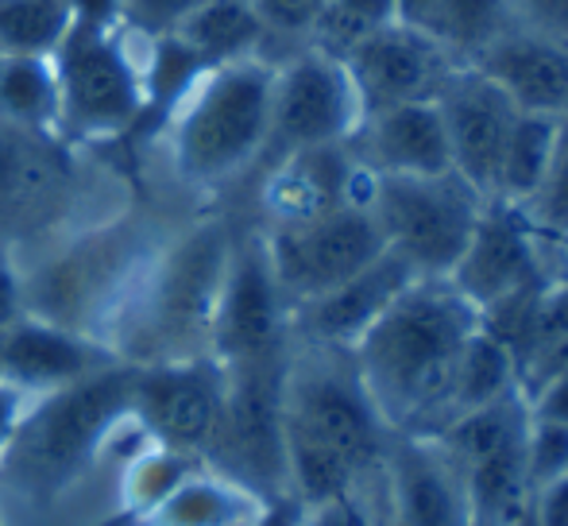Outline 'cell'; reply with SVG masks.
<instances>
[{"label": "cell", "instance_id": "1", "mask_svg": "<svg viewBox=\"0 0 568 526\" xmlns=\"http://www.w3.org/2000/svg\"><path fill=\"white\" fill-rule=\"evenodd\" d=\"M479 310L449 279H414L356 341L352 364L390 434H442L453 418V380Z\"/></svg>", "mask_w": 568, "mask_h": 526}, {"label": "cell", "instance_id": "35", "mask_svg": "<svg viewBox=\"0 0 568 526\" xmlns=\"http://www.w3.org/2000/svg\"><path fill=\"white\" fill-rule=\"evenodd\" d=\"M267 39H278L294 51H310L317 36V23L329 12V0H252Z\"/></svg>", "mask_w": 568, "mask_h": 526}, {"label": "cell", "instance_id": "24", "mask_svg": "<svg viewBox=\"0 0 568 526\" xmlns=\"http://www.w3.org/2000/svg\"><path fill=\"white\" fill-rule=\"evenodd\" d=\"M395 20L437 39L456 62H476L515 28L507 0H395Z\"/></svg>", "mask_w": 568, "mask_h": 526}, {"label": "cell", "instance_id": "20", "mask_svg": "<svg viewBox=\"0 0 568 526\" xmlns=\"http://www.w3.org/2000/svg\"><path fill=\"white\" fill-rule=\"evenodd\" d=\"M372 174L356 163L348 143L294 151V155L271 163L267 186H263V210L271 225H291L317 213H329L348 202H367Z\"/></svg>", "mask_w": 568, "mask_h": 526}, {"label": "cell", "instance_id": "6", "mask_svg": "<svg viewBox=\"0 0 568 526\" xmlns=\"http://www.w3.org/2000/svg\"><path fill=\"white\" fill-rule=\"evenodd\" d=\"M367 210L379 221L387 249L410 263L414 275L449 279L487 202L456 171L372 174Z\"/></svg>", "mask_w": 568, "mask_h": 526}, {"label": "cell", "instance_id": "26", "mask_svg": "<svg viewBox=\"0 0 568 526\" xmlns=\"http://www.w3.org/2000/svg\"><path fill=\"white\" fill-rule=\"evenodd\" d=\"M51 135L16 129L0 117V225L39 205L59 182Z\"/></svg>", "mask_w": 568, "mask_h": 526}, {"label": "cell", "instance_id": "3", "mask_svg": "<svg viewBox=\"0 0 568 526\" xmlns=\"http://www.w3.org/2000/svg\"><path fill=\"white\" fill-rule=\"evenodd\" d=\"M135 364H109L93 376L28 398L8 449L0 453V488L23 504H51L116 442L132 418Z\"/></svg>", "mask_w": 568, "mask_h": 526}, {"label": "cell", "instance_id": "12", "mask_svg": "<svg viewBox=\"0 0 568 526\" xmlns=\"http://www.w3.org/2000/svg\"><path fill=\"white\" fill-rule=\"evenodd\" d=\"M132 236L98 233L82 244L67 249L59 260L39 267L31 283H23V306L28 314L67 325L85 337H98L101 314L116 317L120 302L128 299L132 283L140 279Z\"/></svg>", "mask_w": 568, "mask_h": 526}, {"label": "cell", "instance_id": "38", "mask_svg": "<svg viewBox=\"0 0 568 526\" xmlns=\"http://www.w3.org/2000/svg\"><path fill=\"white\" fill-rule=\"evenodd\" d=\"M205 0H120V28L132 36H171Z\"/></svg>", "mask_w": 568, "mask_h": 526}, {"label": "cell", "instance_id": "23", "mask_svg": "<svg viewBox=\"0 0 568 526\" xmlns=\"http://www.w3.org/2000/svg\"><path fill=\"white\" fill-rule=\"evenodd\" d=\"M267 499L213 465H194L159 507L143 515V526H263Z\"/></svg>", "mask_w": 568, "mask_h": 526}, {"label": "cell", "instance_id": "34", "mask_svg": "<svg viewBox=\"0 0 568 526\" xmlns=\"http://www.w3.org/2000/svg\"><path fill=\"white\" fill-rule=\"evenodd\" d=\"M387 20H395V0H329V12L317 23V36L310 43V51L344 59L359 36H367V31Z\"/></svg>", "mask_w": 568, "mask_h": 526}, {"label": "cell", "instance_id": "31", "mask_svg": "<svg viewBox=\"0 0 568 526\" xmlns=\"http://www.w3.org/2000/svg\"><path fill=\"white\" fill-rule=\"evenodd\" d=\"M70 23V0H0V54L51 59Z\"/></svg>", "mask_w": 568, "mask_h": 526}, {"label": "cell", "instance_id": "32", "mask_svg": "<svg viewBox=\"0 0 568 526\" xmlns=\"http://www.w3.org/2000/svg\"><path fill=\"white\" fill-rule=\"evenodd\" d=\"M194 465H205V461L182 457V453L159 449V445L148 442V449L124 468V504L143 519L151 507H159L166 496H171L174 484H179Z\"/></svg>", "mask_w": 568, "mask_h": 526}, {"label": "cell", "instance_id": "4", "mask_svg": "<svg viewBox=\"0 0 568 526\" xmlns=\"http://www.w3.org/2000/svg\"><path fill=\"white\" fill-rule=\"evenodd\" d=\"M232 241L236 236L217 221L197 225L151 263V271L135 279L113 317V353L120 361L148 368V364L210 356L213 314H217Z\"/></svg>", "mask_w": 568, "mask_h": 526}, {"label": "cell", "instance_id": "42", "mask_svg": "<svg viewBox=\"0 0 568 526\" xmlns=\"http://www.w3.org/2000/svg\"><path fill=\"white\" fill-rule=\"evenodd\" d=\"M526 403H530L534 418H549V422L568 426V376L546 380V384L534 387V392L526 395Z\"/></svg>", "mask_w": 568, "mask_h": 526}, {"label": "cell", "instance_id": "9", "mask_svg": "<svg viewBox=\"0 0 568 526\" xmlns=\"http://www.w3.org/2000/svg\"><path fill=\"white\" fill-rule=\"evenodd\" d=\"M260 236L291 310L341 286L344 279H352L387 252L379 221L367 210V202L337 205V210L291 221V225H267Z\"/></svg>", "mask_w": 568, "mask_h": 526}, {"label": "cell", "instance_id": "18", "mask_svg": "<svg viewBox=\"0 0 568 526\" xmlns=\"http://www.w3.org/2000/svg\"><path fill=\"white\" fill-rule=\"evenodd\" d=\"M116 361L120 356L105 341L85 337V333H74L36 314H23L0 337V384L20 392L23 398L51 395Z\"/></svg>", "mask_w": 568, "mask_h": 526}, {"label": "cell", "instance_id": "33", "mask_svg": "<svg viewBox=\"0 0 568 526\" xmlns=\"http://www.w3.org/2000/svg\"><path fill=\"white\" fill-rule=\"evenodd\" d=\"M523 218L557 249H568V117L557 129V148L541 190L523 205Z\"/></svg>", "mask_w": 568, "mask_h": 526}, {"label": "cell", "instance_id": "36", "mask_svg": "<svg viewBox=\"0 0 568 526\" xmlns=\"http://www.w3.org/2000/svg\"><path fill=\"white\" fill-rule=\"evenodd\" d=\"M294 526H383L379 515V481L367 488H348L337 496L314 499V504H294Z\"/></svg>", "mask_w": 568, "mask_h": 526}, {"label": "cell", "instance_id": "28", "mask_svg": "<svg viewBox=\"0 0 568 526\" xmlns=\"http://www.w3.org/2000/svg\"><path fill=\"white\" fill-rule=\"evenodd\" d=\"M523 392V376H518V361L484 322L476 325L468 341L460 348L456 361V380H453V418L468 414L476 406L499 403V398ZM449 418V422H453Z\"/></svg>", "mask_w": 568, "mask_h": 526}, {"label": "cell", "instance_id": "7", "mask_svg": "<svg viewBox=\"0 0 568 526\" xmlns=\"http://www.w3.org/2000/svg\"><path fill=\"white\" fill-rule=\"evenodd\" d=\"M59 78V135L109 140L143 117V74L124 28H70L51 54Z\"/></svg>", "mask_w": 568, "mask_h": 526}, {"label": "cell", "instance_id": "13", "mask_svg": "<svg viewBox=\"0 0 568 526\" xmlns=\"http://www.w3.org/2000/svg\"><path fill=\"white\" fill-rule=\"evenodd\" d=\"M291 348V306L275 283L263 236H236L217 314H213L210 356L221 364H244Z\"/></svg>", "mask_w": 568, "mask_h": 526}, {"label": "cell", "instance_id": "19", "mask_svg": "<svg viewBox=\"0 0 568 526\" xmlns=\"http://www.w3.org/2000/svg\"><path fill=\"white\" fill-rule=\"evenodd\" d=\"M414 267L398 252H383L364 271L344 279L341 286L317 294V299L302 302L291 310V337L306 341V345L344 348L352 353L356 341L387 314V306L414 283Z\"/></svg>", "mask_w": 568, "mask_h": 526}, {"label": "cell", "instance_id": "44", "mask_svg": "<svg viewBox=\"0 0 568 526\" xmlns=\"http://www.w3.org/2000/svg\"><path fill=\"white\" fill-rule=\"evenodd\" d=\"M23 406H28V398L20 392H12V387L0 384V453L8 449V442H12L16 426H20V414Z\"/></svg>", "mask_w": 568, "mask_h": 526}, {"label": "cell", "instance_id": "43", "mask_svg": "<svg viewBox=\"0 0 568 526\" xmlns=\"http://www.w3.org/2000/svg\"><path fill=\"white\" fill-rule=\"evenodd\" d=\"M70 28H120V0H70Z\"/></svg>", "mask_w": 568, "mask_h": 526}, {"label": "cell", "instance_id": "30", "mask_svg": "<svg viewBox=\"0 0 568 526\" xmlns=\"http://www.w3.org/2000/svg\"><path fill=\"white\" fill-rule=\"evenodd\" d=\"M205 62L190 51V43L182 36H155L151 39L148 62H140L143 74V117L163 113L171 121V113L179 109V101L194 90V82L205 74ZM140 117V121H143Z\"/></svg>", "mask_w": 568, "mask_h": 526}, {"label": "cell", "instance_id": "40", "mask_svg": "<svg viewBox=\"0 0 568 526\" xmlns=\"http://www.w3.org/2000/svg\"><path fill=\"white\" fill-rule=\"evenodd\" d=\"M526 512L534 526H568V476L534 492Z\"/></svg>", "mask_w": 568, "mask_h": 526}, {"label": "cell", "instance_id": "25", "mask_svg": "<svg viewBox=\"0 0 568 526\" xmlns=\"http://www.w3.org/2000/svg\"><path fill=\"white\" fill-rule=\"evenodd\" d=\"M174 36L186 39L190 51L210 70L240 59H271L263 51L271 39L255 16L252 0H205Z\"/></svg>", "mask_w": 568, "mask_h": 526}, {"label": "cell", "instance_id": "17", "mask_svg": "<svg viewBox=\"0 0 568 526\" xmlns=\"http://www.w3.org/2000/svg\"><path fill=\"white\" fill-rule=\"evenodd\" d=\"M341 62L356 85L364 117L390 105H406V101H434L445 78L460 67L437 39L398 20H387L359 36Z\"/></svg>", "mask_w": 568, "mask_h": 526}, {"label": "cell", "instance_id": "21", "mask_svg": "<svg viewBox=\"0 0 568 526\" xmlns=\"http://www.w3.org/2000/svg\"><path fill=\"white\" fill-rule=\"evenodd\" d=\"M348 151L367 174H445L453 171L449 135L437 101H406L367 113Z\"/></svg>", "mask_w": 568, "mask_h": 526}, {"label": "cell", "instance_id": "10", "mask_svg": "<svg viewBox=\"0 0 568 526\" xmlns=\"http://www.w3.org/2000/svg\"><path fill=\"white\" fill-rule=\"evenodd\" d=\"M364 121L356 85L341 59L322 51H294L275 62V98H271V135L263 163L294 151L348 143Z\"/></svg>", "mask_w": 568, "mask_h": 526}, {"label": "cell", "instance_id": "2", "mask_svg": "<svg viewBox=\"0 0 568 526\" xmlns=\"http://www.w3.org/2000/svg\"><path fill=\"white\" fill-rule=\"evenodd\" d=\"M283 434L291 504L375 484L390 445L352 353L294 337L283 376Z\"/></svg>", "mask_w": 568, "mask_h": 526}, {"label": "cell", "instance_id": "14", "mask_svg": "<svg viewBox=\"0 0 568 526\" xmlns=\"http://www.w3.org/2000/svg\"><path fill=\"white\" fill-rule=\"evenodd\" d=\"M561 256H565V249L549 244L546 236L523 218V210L503 205V202H487L468 249L456 260L449 283L479 310V314H487V310H495L499 302L538 286L541 279L557 267Z\"/></svg>", "mask_w": 568, "mask_h": 526}, {"label": "cell", "instance_id": "39", "mask_svg": "<svg viewBox=\"0 0 568 526\" xmlns=\"http://www.w3.org/2000/svg\"><path fill=\"white\" fill-rule=\"evenodd\" d=\"M507 4L515 28L568 43V0H507Z\"/></svg>", "mask_w": 568, "mask_h": 526}, {"label": "cell", "instance_id": "41", "mask_svg": "<svg viewBox=\"0 0 568 526\" xmlns=\"http://www.w3.org/2000/svg\"><path fill=\"white\" fill-rule=\"evenodd\" d=\"M23 314H28V306H23V279H20V271H16V263L0 252V337H4Z\"/></svg>", "mask_w": 568, "mask_h": 526}, {"label": "cell", "instance_id": "15", "mask_svg": "<svg viewBox=\"0 0 568 526\" xmlns=\"http://www.w3.org/2000/svg\"><path fill=\"white\" fill-rule=\"evenodd\" d=\"M379 512L387 526H476L468 476L434 434H390Z\"/></svg>", "mask_w": 568, "mask_h": 526}, {"label": "cell", "instance_id": "11", "mask_svg": "<svg viewBox=\"0 0 568 526\" xmlns=\"http://www.w3.org/2000/svg\"><path fill=\"white\" fill-rule=\"evenodd\" d=\"M225 364L213 356L135 368L132 422L159 449L210 465L225 418Z\"/></svg>", "mask_w": 568, "mask_h": 526}, {"label": "cell", "instance_id": "8", "mask_svg": "<svg viewBox=\"0 0 568 526\" xmlns=\"http://www.w3.org/2000/svg\"><path fill=\"white\" fill-rule=\"evenodd\" d=\"M286 356L225 364V418L210 465L236 476L267 504H291L286 484V434H283V376Z\"/></svg>", "mask_w": 568, "mask_h": 526}, {"label": "cell", "instance_id": "27", "mask_svg": "<svg viewBox=\"0 0 568 526\" xmlns=\"http://www.w3.org/2000/svg\"><path fill=\"white\" fill-rule=\"evenodd\" d=\"M0 117L36 135H59V78L47 54L0 59Z\"/></svg>", "mask_w": 568, "mask_h": 526}, {"label": "cell", "instance_id": "16", "mask_svg": "<svg viewBox=\"0 0 568 526\" xmlns=\"http://www.w3.org/2000/svg\"><path fill=\"white\" fill-rule=\"evenodd\" d=\"M434 101L442 109L445 135H449L453 171L484 202H495L503 151H507V140L518 121L515 101L507 98V90L495 78H487L471 62H460L445 78V85L437 90Z\"/></svg>", "mask_w": 568, "mask_h": 526}, {"label": "cell", "instance_id": "45", "mask_svg": "<svg viewBox=\"0 0 568 526\" xmlns=\"http://www.w3.org/2000/svg\"><path fill=\"white\" fill-rule=\"evenodd\" d=\"M0 59H4V54H0Z\"/></svg>", "mask_w": 568, "mask_h": 526}, {"label": "cell", "instance_id": "29", "mask_svg": "<svg viewBox=\"0 0 568 526\" xmlns=\"http://www.w3.org/2000/svg\"><path fill=\"white\" fill-rule=\"evenodd\" d=\"M557 129H561V121H554V117L518 113L515 132H510L507 151H503L495 202L523 210V205L538 194L541 182H546V174H549V163H554Z\"/></svg>", "mask_w": 568, "mask_h": 526}, {"label": "cell", "instance_id": "5", "mask_svg": "<svg viewBox=\"0 0 568 526\" xmlns=\"http://www.w3.org/2000/svg\"><path fill=\"white\" fill-rule=\"evenodd\" d=\"M275 98V59H240L205 70L171 113L174 171L190 186H225L263 163Z\"/></svg>", "mask_w": 568, "mask_h": 526}, {"label": "cell", "instance_id": "37", "mask_svg": "<svg viewBox=\"0 0 568 526\" xmlns=\"http://www.w3.org/2000/svg\"><path fill=\"white\" fill-rule=\"evenodd\" d=\"M568 476V426L549 418H534L526 426V484L530 496L546 484Z\"/></svg>", "mask_w": 568, "mask_h": 526}, {"label": "cell", "instance_id": "22", "mask_svg": "<svg viewBox=\"0 0 568 526\" xmlns=\"http://www.w3.org/2000/svg\"><path fill=\"white\" fill-rule=\"evenodd\" d=\"M471 67L495 78L518 113L554 117V121L568 117V43L510 28Z\"/></svg>", "mask_w": 568, "mask_h": 526}]
</instances>
